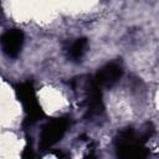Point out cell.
Listing matches in <instances>:
<instances>
[{"instance_id":"4","label":"cell","mask_w":159,"mask_h":159,"mask_svg":"<svg viewBox=\"0 0 159 159\" xmlns=\"http://www.w3.org/2000/svg\"><path fill=\"white\" fill-rule=\"evenodd\" d=\"M24 43V34L19 29H11L2 34L1 36V47L5 55L9 57H16Z\"/></svg>"},{"instance_id":"3","label":"cell","mask_w":159,"mask_h":159,"mask_svg":"<svg viewBox=\"0 0 159 159\" xmlns=\"http://www.w3.org/2000/svg\"><path fill=\"white\" fill-rule=\"evenodd\" d=\"M68 124L70 120L66 117H58L47 122L42 127L40 134V149L47 150L52 145H55L66 133Z\"/></svg>"},{"instance_id":"6","label":"cell","mask_w":159,"mask_h":159,"mask_svg":"<svg viewBox=\"0 0 159 159\" xmlns=\"http://www.w3.org/2000/svg\"><path fill=\"white\" fill-rule=\"evenodd\" d=\"M86 104H87V116L92 117V116H98L103 112L104 106H103V101H102V92H101V87L96 83L94 80L91 81L88 88H87V99H86Z\"/></svg>"},{"instance_id":"8","label":"cell","mask_w":159,"mask_h":159,"mask_svg":"<svg viewBox=\"0 0 159 159\" xmlns=\"http://www.w3.org/2000/svg\"><path fill=\"white\" fill-rule=\"evenodd\" d=\"M21 157H22V158H32V157H34V152H32L31 142L29 143V140H27V144H26V147H25V149H24Z\"/></svg>"},{"instance_id":"1","label":"cell","mask_w":159,"mask_h":159,"mask_svg":"<svg viewBox=\"0 0 159 159\" xmlns=\"http://www.w3.org/2000/svg\"><path fill=\"white\" fill-rule=\"evenodd\" d=\"M14 88H15L16 96H17L19 101L21 102L22 108L26 113L24 125H31L35 122H37L39 119H41L45 116V113L39 103L32 82L26 81V82L17 83V84H15Z\"/></svg>"},{"instance_id":"7","label":"cell","mask_w":159,"mask_h":159,"mask_svg":"<svg viewBox=\"0 0 159 159\" xmlns=\"http://www.w3.org/2000/svg\"><path fill=\"white\" fill-rule=\"evenodd\" d=\"M87 46H88V42H87V39H78L76 40L72 46L70 47V56L72 60L75 61H78L80 58H82V56L84 55L86 50H87Z\"/></svg>"},{"instance_id":"5","label":"cell","mask_w":159,"mask_h":159,"mask_svg":"<svg viewBox=\"0 0 159 159\" xmlns=\"http://www.w3.org/2000/svg\"><path fill=\"white\" fill-rule=\"evenodd\" d=\"M122 76V68L119 65L111 62L103 66L94 76L96 83L102 88V87H112L116 84Z\"/></svg>"},{"instance_id":"2","label":"cell","mask_w":159,"mask_h":159,"mask_svg":"<svg viewBox=\"0 0 159 159\" xmlns=\"http://www.w3.org/2000/svg\"><path fill=\"white\" fill-rule=\"evenodd\" d=\"M117 154L122 158H145L149 150L134 133L133 128L123 129L116 139Z\"/></svg>"}]
</instances>
